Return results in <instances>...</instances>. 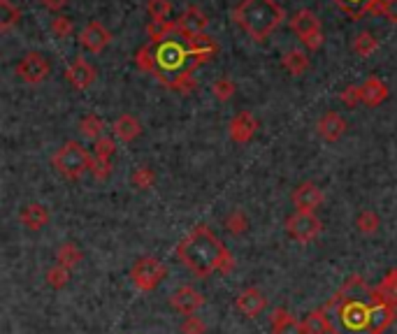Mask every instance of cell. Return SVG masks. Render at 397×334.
<instances>
[{
  "label": "cell",
  "instance_id": "obj_1",
  "mask_svg": "<svg viewBox=\"0 0 397 334\" xmlns=\"http://www.w3.org/2000/svg\"><path fill=\"white\" fill-rule=\"evenodd\" d=\"M332 334H384L395 321V307L360 276H351L323 309Z\"/></svg>",
  "mask_w": 397,
  "mask_h": 334
},
{
  "label": "cell",
  "instance_id": "obj_2",
  "mask_svg": "<svg viewBox=\"0 0 397 334\" xmlns=\"http://www.w3.org/2000/svg\"><path fill=\"white\" fill-rule=\"evenodd\" d=\"M179 260L193 272L195 276H209L211 272H228L233 267V258L228 248L207 225H197L177 248Z\"/></svg>",
  "mask_w": 397,
  "mask_h": 334
},
{
  "label": "cell",
  "instance_id": "obj_3",
  "mask_svg": "<svg viewBox=\"0 0 397 334\" xmlns=\"http://www.w3.org/2000/svg\"><path fill=\"white\" fill-rule=\"evenodd\" d=\"M233 19L249 37L263 42L284 24L286 12L277 0H240L233 10Z\"/></svg>",
  "mask_w": 397,
  "mask_h": 334
},
{
  "label": "cell",
  "instance_id": "obj_4",
  "mask_svg": "<svg viewBox=\"0 0 397 334\" xmlns=\"http://www.w3.org/2000/svg\"><path fill=\"white\" fill-rule=\"evenodd\" d=\"M181 72H193L190 70V51L188 44H181L179 40H170L160 42L156 47V77L167 84L172 77H177Z\"/></svg>",
  "mask_w": 397,
  "mask_h": 334
},
{
  "label": "cell",
  "instance_id": "obj_5",
  "mask_svg": "<svg viewBox=\"0 0 397 334\" xmlns=\"http://www.w3.org/2000/svg\"><path fill=\"white\" fill-rule=\"evenodd\" d=\"M53 167L63 174L67 179H79L84 177L91 165H93V158L89 156V151L82 147L77 142H65L63 147H60L56 154L51 158Z\"/></svg>",
  "mask_w": 397,
  "mask_h": 334
},
{
  "label": "cell",
  "instance_id": "obj_6",
  "mask_svg": "<svg viewBox=\"0 0 397 334\" xmlns=\"http://www.w3.org/2000/svg\"><path fill=\"white\" fill-rule=\"evenodd\" d=\"M293 33L300 37L302 44L309 51H318L323 47V30H320V19L311 10H300L291 17Z\"/></svg>",
  "mask_w": 397,
  "mask_h": 334
},
{
  "label": "cell",
  "instance_id": "obj_7",
  "mask_svg": "<svg viewBox=\"0 0 397 334\" xmlns=\"http://www.w3.org/2000/svg\"><path fill=\"white\" fill-rule=\"evenodd\" d=\"M131 279L140 290H156L160 286V281L165 279V267L156 260V258H142V260H137L135 267L131 269Z\"/></svg>",
  "mask_w": 397,
  "mask_h": 334
},
{
  "label": "cell",
  "instance_id": "obj_8",
  "mask_svg": "<svg viewBox=\"0 0 397 334\" xmlns=\"http://www.w3.org/2000/svg\"><path fill=\"white\" fill-rule=\"evenodd\" d=\"M286 230H288V234H291V239L302 241V244H309V241H314L318 237L320 221L311 214V211H295L293 216H288Z\"/></svg>",
  "mask_w": 397,
  "mask_h": 334
},
{
  "label": "cell",
  "instance_id": "obj_9",
  "mask_svg": "<svg viewBox=\"0 0 397 334\" xmlns=\"http://www.w3.org/2000/svg\"><path fill=\"white\" fill-rule=\"evenodd\" d=\"M49 60L44 58L42 54H37V51H30L24 58L17 63V74L19 79H24L26 84H40L49 77Z\"/></svg>",
  "mask_w": 397,
  "mask_h": 334
},
{
  "label": "cell",
  "instance_id": "obj_10",
  "mask_svg": "<svg viewBox=\"0 0 397 334\" xmlns=\"http://www.w3.org/2000/svg\"><path fill=\"white\" fill-rule=\"evenodd\" d=\"M177 24V30H179V37H195V35H202L204 30H207L209 26V19H207V14H204L200 7H195V5H190L186 7L184 12H181V17L174 21Z\"/></svg>",
  "mask_w": 397,
  "mask_h": 334
},
{
  "label": "cell",
  "instance_id": "obj_11",
  "mask_svg": "<svg viewBox=\"0 0 397 334\" xmlns=\"http://www.w3.org/2000/svg\"><path fill=\"white\" fill-rule=\"evenodd\" d=\"M110 42H112V33L100 21H89L79 33V44L86 51H91V54H100Z\"/></svg>",
  "mask_w": 397,
  "mask_h": 334
},
{
  "label": "cell",
  "instance_id": "obj_12",
  "mask_svg": "<svg viewBox=\"0 0 397 334\" xmlns=\"http://www.w3.org/2000/svg\"><path fill=\"white\" fill-rule=\"evenodd\" d=\"M186 44H188V51H190V70H195L197 65H202L204 60H209L219 51L216 42H214L207 33L188 37Z\"/></svg>",
  "mask_w": 397,
  "mask_h": 334
},
{
  "label": "cell",
  "instance_id": "obj_13",
  "mask_svg": "<svg viewBox=\"0 0 397 334\" xmlns=\"http://www.w3.org/2000/svg\"><path fill=\"white\" fill-rule=\"evenodd\" d=\"M65 79L72 84L74 88H89L96 81V67L89 63L86 58H74L65 70Z\"/></svg>",
  "mask_w": 397,
  "mask_h": 334
},
{
  "label": "cell",
  "instance_id": "obj_14",
  "mask_svg": "<svg viewBox=\"0 0 397 334\" xmlns=\"http://www.w3.org/2000/svg\"><path fill=\"white\" fill-rule=\"evenodd\" d=\"M293 204L297 211H314L323 204V191L316 184H302L293 191Z\"/></svg>",
  "mask_w": 397,
  "mask_h": 334
},
{
  "label": "cell",
  "instance_id": "obj_15",
  "mask_svg": "<svg viewBox=\"0 0 397 334\" xmlns=\"http://www.w3.org/2000/svg\"><path fill=\"white\" fill-rule=\"evenodd\" d=\"M170 305H172L174 309H177L179 314L190 316V314H193V311H197V309H200V307L204 305V298L195 290V288L181 286V288H177V290L172 293Z\"/></svg>",
  "mask_w": 397,
  "mask_h": 334
},
{
  "label": "cell",
  "instance_id": "obj_16",
  "mask_svg": "<svg viewBox=\"0 0 397 334\" xmlns=\"http://www.w3.org/2000/svg\"><path fill=\"white\" fill-rule=\"evenodd\" d=\"M228 131H230L233 142L244 144V142H249V140L256 135V131H258V121H256V116H254L251 112H240L237 116L230 121Z\"/></svg>",
  "mask_w": 397,
  "mask_h": 334
},
{
  "label": "cell",
  "instance_id": "obj_17",
  "mask_svg": "<svg viewBox=\"0 0 397 334\" xmlns=\"http://www.w3.org/2000/svg\"><path fill=\"white\" fill-rule=\"evenodd\" d=\"M346 133V121L337 112H327L318 121V135L325 142H337Z\"/></svg>",
  "mask_w": 397,
  "mask_h": 334
},
{
  "label": "cell",
  "instance_id": "obj_18",
  "mask_svg": "<svg viewBox=\"0 0 397 334\" xmlns=\"http://www.w3.org/2000/svg\"><path fill=\"white\" fill-rule=\"evenodd\" d=\"M265 307H267V298H265L261 290H258V288H247L244 293H240L237 309L242 311L244 316L254 318V316L261 314Z\"/></svg>",
  "mask_w": 397,
  "mask_h": 334
},
{
  "label": "cell",
  "instance_id": "obj_19",
  "mask_svg": "<svg viewBox=\"0 0 397 334\" xmlns=\"http://www.w3.org/2000/svg\"><path fill=\"white\" fill-rule=\"evenodd\" d=\"M114 135H117L121 142H133L142 135V123L133 114H121V116L114 121Z\"/></svg>",
  "mask_w": 397,
  "mask_h": 334
},
{
  "label": "cell",
  "instance_id": "obj_20",
  "mask_svg": "<svg viewBox=\"0 0 397 334\" xmlns=\"http://www.w3.org/2000/svg\"><path fill=\"white\" fill-rule=\"evenodd\" d=\"M272 334H307L304 325L297 323L286 309H277L272 316Z\"/></svg>",
  "mask_w": 397,
  "mask_h": 334
},
{
  "label": "cell",
  "instance_id": "obj_21",
  "mask_svg": "<svg viewBox=\"0 0 397 334\" xmlns=\"http://www.w3.org/2000/svg\"><path fill=\"white\" fill-rule=\"evenodd\" d=\"M363 91V102L370 105V107H377L388 98V86L379 77H370L365 84H360Z\"/></svg>",
  "mask_w": 397,
  "mask_h": 334
},
{
  "label": "cell",
  "instance_id": "obj_22",
  "mask_svg": "<svg viewBox=\"0 0 397 334\" xmlns=\"http://www.w3.org/2000/svg\"><path fill=\"white\" fill-rule=\"evenodd\" d=\"M334 3H337L339 10H341V12H346L349 17L360 19L363 14H367V12H374V14H377L381 0H334Z\"/></svg>",
  "mask_w": 397,
  "mask_h": 334
},
{
  "label": "cell",
  "instance_id": "obj_23",
  "mask_svg": "<svg viewBox=\"0 0 397 334\" xmlns=\"http://www.w3.org/2000/svg\"><path fill=\"white\" fill-rule=\"evenodd\" d=\"M21 221H24V225L30 227V230H40V227L49 223V211L44 209L42 204L30 202L28 207H24V211H21Z\"/></svg>",
  "mask_w": 397,
  "mask_h": 334
},
{
  "label": "cell",
  "instance_id": "obj_24",
  "mask_svg": "<svg viewBox=\"0 0 397 334\" xmlns=\"http://www.w3.org/2000/svg\"><path fill=\"white\" fill-rule=\"evenodd\" d=\"M281 65H284L293 77H300V74L309 70V56L300 49H291V51H286L284 58H281Z\"/></svg>",
  "mask_w": 397,
  "mask_h": 334
},
{
  "label": "cell",
  "instance_id": "obj_25",
  "mask_svg": "<svg viewBox=\"0 0 397 334\" xmlns=\"http://www.w3.org/2000/svg\"><path fill=\"white\" fill-rule=\"evenodd\" d=\"M147 35L151 37V42L154 44H160L165 40H170V37L177 35L179 37V30H177V24L174 21H151L147 26Z\"/></svg>",
  "mask_w": 397,
  "mask_h": 334
},
{
  "label": "cell",
  "instance_id": "obj_26",
  "mask_svg": "<svg viewBox=\"0 0 397 334\" xmlns=\"http://www.w3.org/2000/svg\"><path fill=\"white\" fill-rule=\"evenodd\" d=\"M19 19H21L19 7L14 5L12 0H0V30H3V33L12 30L19 24Z\"/></svg>",
  "mask_w": 397,
  "mask_h": 334
},
{
  "label": "cell",
  "instance_id": "obj_27",
  "mask_svg": "<svg viewBox=\"0 0 397 334\" xmlns=\"http://www.w3.org/2000/svg\"><path fill=\"white\" fill-rule=\"evenodd\" d=\"M377 49H379V40H377V37H374L372 33L363 30V33L356 35V40H353V51H356V54L360 56V58L372 56Z\"/></svg>",
  "mask_w": 397,
  "mask_h": 334
},
{
  "label": "cell",
  "instance_id": "obj_28",
  "mask_svg": "<svg viewBox=\"0 0 397 334\" xmlns=\"http://www.w3.org/2000/svg\"><path fill=\"white\" fill-rule=\"evenodd\" d=\"M79 131H82L84 138H89V140H100V138H103V131H105V123H103V119L98 116V114H89V116L82 119Z\"/></svg>",
  "mask_w": 397,
  "mask_h": 334
},
{
  "label": "cell",
  "instance_id": "obj_29",
  "mask_svg": "<svg viewBox=\"0 0 397 334\" xmlns=\"http://www.w3.org/2000/svg\"><path fill=\"white\" fill-rule=\"evenodd\" d=\"M56 260H58V265H63V267L72 269L74 265H77V262L82 260V250H79L77 246H74L72 241H65V244L58 248Z\"/></svg>",
  "mask_w": 397,
  "mask_h": 334
},
{
  "label": "cell",
  "instance_id": "obj_30",
  "mask_svg": "<svg viewBox=\"0 0 397 334\" xmlns=\"http://www.w3.org/2000/svg\"><path fill=\"white\" fill-rule=\"evenodd\" d=\"M377 290L384 295L386 302H391L393 307H397V269L388 272L386 279L381 281V286L377 288Z\"/></svg>",
  "mask_w": 397,
  "mask_h": 334
},
{
  "label": "cell",
  "instance_id": "obj_31",
  "mask_svg": "<svg viewBox=\"0 0 397 334\" xmlns=\"http://www.w3.org/2000/svg\"><path fill=\"white\" fill-rule=\"evenodd\" d=\"M147 10H149L151 21H170V14H172L170 0H149Z\"/></svg>",
  "mask_w": 397,
  "mask_h": 334
},
{
  "label": "cell",
  "instance_id": "obj_32",
  "mask_svg": "<svg viewBox=\"0 0 397 334\" xmlns=\"http://www.w3.org/2000/svg\"><path fill=\"white\" fill-rule=\"evenodd\" d=\"M114 149H117V142H114L112 138H103L93 142V156L96 161H103V163H110L112 156H114Z\"/></svg>",
  "mask_w": 397,
  "mask_h": 334
},
{
  "label": "cell",
  "instance_id": "obj_33",
  "mask_svg": "<svg viewBox=\"0 0 397 334\" xmlns=\"http://www.w3.org/2000/svg\"><path fill=\"white\" fill-rule=\"evenodd\" d=\"M135 65L140 67L142 72H156V51L151 49L149 44H144V47L137 51Z\"/></svg>",
  "mask_w": 397,
  "mask_h": 334
},
{
  "label": "cell",
  "instance_id": "obj_34",
  "mask_svg": "<svg viewBox=\"0 0 397 334\" xmlns=\"http://www.w3.org/2000/svg\"><path fill=\"white\" fill-rule=\"evenodd\" d=\"M302 325H304V332H307V334H325V332H330L323 311H314V314H309L307 321H304Z\"/></svg>",
  "mask_w": 397,
  "mask_h": 334
},
{
  "label": "cell",
  "instance_id": "obj_35",
  "mask_svg": "<svg viewBox=\"0 0 397 334\" xmlns=\"http://www.w3.org/2000/svg\"><path fill=\"white\" fill-rule=\"evenodd\" d=\"M211 93H214V98H216V100H221V102L230 100V98L235 95V84H233V79H228V77L216 79V81L211 84Z\"/></svg>",
  "mask_w": 397,
  "mask_h": 334
},
{
  "label": "cell",
  "instance_id": "obj_36",
  "mask_svg": "<svg viewBox=\"0 0 397 334\" xmlns=\"http://www.w3.org/2000/svg\"><path fill=\"white\" fill-rule=\"evenodd\" d=\"M47 281L51 288H63L67 281H70V272H67V267H63V265H56V267H51L47 272Z\"/></svg>",
  "mask_w": 397,
  "mask_h": 334
},
{
  "label": "cell",
  "instance_id": "obj_37",
  "mask_svg": "<svg viewBox=\"0 0 397 334\" xmlns=\"http://www.w3.org/2000/svg\"><path fill=\"white\" fill-rule=\"evenodd\" d=\"M72 21L67 19V17H56V19H51V33L58 37V40H65V37H70L72 35Z\"/></svg>",
  "mask_w": 397,
  "mask_h": 334
},
{
  "label": "cell",
  "instance_id": "obj_38",
  "mask_svg": "<svg viewBox=\"0 0 397 334\" xmlns=\"http://www.w3.org/2000/svg\"><path fill=\"white\" fill-rule=\"evenodd\" d=\"M356 225H358V230H363V232H374L379 227V216L374 214V211H363V214L356 218Z\"/></svg>",
  "mask_w": 397,
  "mask_h": 334
},
{
  "label": "cell",
  "instance_id": "obj_39",
  "mask_svg": "<svg viewBox=\"0 0 397 334\" xmlns=\"http://www.w3.org/2000/svg\"><path fill=\"white\" fill-rule=\"evenodd\" d=\"M154 179H156V174L151 172L149 167H140V170H135V174H133V184L137 188H149L154 184Z\"/></svg>",
  "mask_w": 397,
  "mask_h": 334
},
{
  "label": "cell",
  "instance_id": "obj_40",
  "mask_svg": "<svg viewBox=\"0 0 397 334\" xmlns=\"http://www.w3.org/2000/svg\"><path fill=\"white\" fill-rule=\"evenodd\" d=\"M341 102L346 105V107H356V105L363 102V91L360 86H346L341 91Z\"/></svg>",
  "mask_w": 397,
  "mask_h": 334
},
{
  "label": "cell",
  "instance_id": "obj_41",
  "mask_svg": "<svg viewBox=\"0 0 397 334\" xmlns=\"http://www.w3.org/2000/svg\"><path fill=\"white\" fill-rule=\"evenodd\" d=\"M377 14L388 19L391 24H397V0H381Z\"/></svg>",
  "mask_w": 397,
  "mask_h": 334
},
{
  "label": "cell",
  "instance_id": "obj_42",
  "mask_svg": "<svg viewBox=\"0 0 397 334\" xmlns=\"http://www.w3.org/2000/svg\"><path fill=\"white\" fill-rule=\"evenodd\" d=\"M228 230L235 234H242L247 230V216H244L242 211H233V214L228 216Z\"/></svg>",
  "mask_w": 397,
  "mask_h": 334
},
{
  "label": "cell",
  "instance_id": "obj_43",
  "mask_svg": "<svg viewBox=\"0 0 397 334\" xmlns=\"http://www.w3.org/2000/svg\"><path fill=\"white\" fill-rule=\"evenodd\" d=\"M181 332L184 334H204V325L200 323V318L188 316L184 321V325H181Z\"/></svg>",
  "mask_w": 397,
  "mask_h": 334
},
{
  "label": "cell",
  "instance_id": "obj_44",
  "mask_svg": "<svg viewBox=\"0 0 397 334\" xmlns=\"http://www.w3.org/2000/svg\"><path fill=\"white\" fill-rule=\"evenodd\" d=\"M91 172H93V177L96 179H107V174L112 172V167L110 163H103V161H93V165H91Z\"/></svg>",
  "mask_w": 397,
  "mask_h": 334
},
{
  "label": "cell",
  "instance_id": "obj_45",
  "mask_svg": "<svg viewBox=\"0 0 397 334\" xmlns=\"http://www.w3.org/2000/svg\"><path fill=\"white\" fill-rule=\"evenodd\" d=\"M42 5L47 7V10H51V12H58V10H63V7L67 5V0H42Z\"/></svg>",
  "mask_w": 397,
  "mask_h": 334
}]
</instances>
